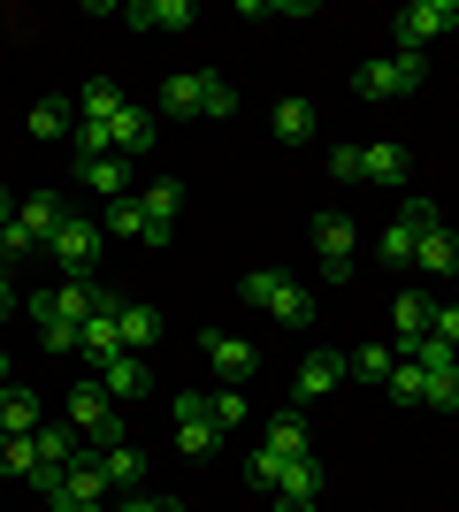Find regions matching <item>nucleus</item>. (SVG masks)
<instances>
[{
	"label": "nucleus",
	"instance_id": "1",
	"mask_svg": "<svg viewBox=\"0 0 459 512\" xmlns=\"http://www.w3.org/2000/svg\"><path fill=\"white\" fill-rule=\"evenodd\" d=\"M245 306L253 314H268V321H284V329H314V299H306L291 276H276V268H245Z\"/></svg>",
	"mask_w": 459,
	"mask_h": 512
},
{
	"label": "nucleus",
	"instance_id": "2",
	"mask_svg": "<svg viewBox=\"0 0 459 512\" xmlns=\"http://www.w3.org/2000/svg\"><path fill=\"white\" fill-rule=\"evenodd\" d=\"M100 245H108V230H100L92 214H69L62 230L46 237V268H62V283H92V268H100Z\"/></svg>",
	"mask_w": 459,
	"mask_h": 512
},
{
	"label": "nucleus",
	"instance_id": "3",
	"mask_svg": "<svg viewBox=\"0 0 459 512\" xmlns=\"http://www.w3.org/2000/svg\"><path fill=\"white\" fill-rule=\"evenodd\" d=\"M69 428H77V436H92L100 451H108V444H131V436H123V421H115V398H108V383H100V375L69 383Z\"/></svg>",
	"mask_w": 459,
	"mask_h": 512
},
{
	"label": "nucleus",
	"instance_id": "4",
	"mask_svg": "<svg viewBox=\"0 0 459 512\" xmlns=\"http://www.w3.org/2000/svg\"><path fill=\"white\" fill-rule=\"evenodd\" d=\"M421 77H429V62H421L414 46H398V54H383V62L352 69V92H360V100H398V92H414Z\"/></svg>",
	"mask_w": 459,
	"mask_h": 512
},
{
	"label": "nucleus",
	"instance_id": "5",
	"mask_svg": "<svg viewBox=\"0 0 459 512\" xmlns=\"http://www.w3.org/2000/svg\"><path fill=\"white\" fill-rule=\"evenodd\" d=\"M352 253H360L352 214H314V268H322V283H352Z\"/></svg>",
	"mask_w": 459,
	"mask_h": 512
},
{
	"label": "nucleus",
	"instance_id": "6",
	"mask_svg": "<svg viewBox=\"0 0 459 512\" xmlns=\"http://www.w3.org/2000/svg\"><path fill=\"white\" fill-rule=\"evenodd\" d=\"M169 406H176V451H184V459H215L222 428H215V413H207V390H176Z\"/></svg>",
	"mask_w": 459,
	"mask_h": 512
},
{
	"label": "nucleus",
	"instance_id": "7",
	"mask_svg": "<svg viewBox=\"0 0 459 512\" xmlns=\"http://www.w3.org/2000/svg\"><path fill=\"white\" fill-rule=\"evenodd\" d=\"M108 299H115V291H100V283H54V291L31 299V321H69V329H85Z\"/></svg>",
	"mask_w": 459,
	"mask_h": 512
},
{
	"label": "nucleus",
	"instance_id": "8",
	"mask_svg": "<svg viewBox=\"0 0 459 512\" xmlns=\"http://www.w3.org/2000/svg\"><path fill=\"white\" fill-rule=\"evenodd\" d=\"M459 23V0H406V8H398V46H429V39H444V31H452Z\"/></svg>",
	"mask_w": 459,
	"mask_h": 512
},
{
	"label": "nucleus",
	"instance_id": "9",
	"mask_svg": "<svg viewBox=\"0 0 459 512\" xmlns=\"http://www.w3.org/2000/svg\"><path fill=\"white\" fill-rule=\"evenodd\" d=\"M199 352H207V367H215L230 390H245V383H253V367H261V352H253V344H245V337H222V329H207V337H199Z\"/></svg>",
	"mask_w": 459,
	"mask_h": 512
},
{
	"label": "nucleus",
	"instance_id": "10",
	"mask_svg": "<svg viewBox=\"0 0 459 512\" xmlns=\"http://www.w3.org/2000/svg\"><path fill=\"white\" fill-rule=\"evenodd\" d=\"M115 16H123V23H138V31H192V23H199V8H192V0H123Z\"/></svg>",
	"mask_w": 459,
	"mask_h": 512
},
{
	"label": "nucleus",
	"instance_id": "11",
	"mask_svg": "<svg viewBox=\"0 0 459 512\" xmlns=\"http://www.w3.org/2000/svg\"><path fill=\"white\" fill-rule=\"evenodd\" d=\"M146 199V237H138V245H146V253H161V245H169V230H176V207H184V184H153V192H138Z\"/></svg>",
	"mask_w": 459,
	"mask_h": 512
},
{
	"label": "nucleus",
	"instance_id": "12",
	"mask_svg": "<svg viewBox=\"0 0 459 512\" xmlns=\"http://www.w3.org/2000/svg\"><path fill=\"white\" fill-rule=\"evenodd\" d=\"M153 130H161V115H153V107H138V100H123V115L108 123V146L123 153V161H138V153L153 146Z\"/></svg>",
	"mask_w": 459,
	"mask_h": 512
},
{
	"label": "nucleus",
	"instance_id": "13",
	"mask_svg": "<svg viewBox=\"0 0 459 512\" xmlns=\"http://www.w3.org/2000/svg\"><path fill=\"white\" fill-rule=\"evenodd\" d=\"M337 383H345V352H306L299 383H291V406H314V398H329Z\"/></svg>",
	"mask_w": 459,
	"mask_h": 512
},
{
	"label": "nucleus",
	"instance_id": "14",
	"mask_svg": "<svg viewBox=\"0 0 459 512\" xmlns=\"http://www.w3.org/2000/svg\"><path fill=\"white\" fill-rule=\"evenodd\" d=\"M115 314H123V299H108V306H100V314L85 321V329H77V352H85L92 367H108L115 352H123V329H115Z\"/></svg>",
	"mask_w": 459,
	"mask_h": 512
},
{
	"label": "nucleus",
	"instance_id": "15",
	"mask_svg": "<svg viewBox=\"0 0 459 512\" xmlns=\"http://www.w3.org/2000/svg\"><path fill=\"white\" fill-rule=\"evenodd\" d=\"M115 329H123V352H153V344L169 337V321L153 314L146 299H123V314H115Z\"/></svg>",
	"mask_w": 459,
	"mask_h": 512
},
{
	"label": "nucleus",
	"instance_id": "16",
	"mask_svg": "<svg viewBox=\"0 0 459 512\" xmlns=\"http://www.w3.org/2000/svg\"><path fill=\"white\" fill-rule=\"evenodd\" d=\"M16 222L39 237V253H46V237L69 222V199H62V192H31V199H16Z\"/></svg>",
	"mask_w": 459,
	"mask_h": 512
},
{
	"label": "nucleus",
	"instance_id": "17",
	"mask_svg": "<svg viewBox=\"0 0 459 512\" xmlns=\"http://www.w3.org/2000/svg\"><path fill=\"white\" fill-rule=\"evenodd\" d=\"M414 268H429V276L459 283V230H452V222H437V230L414 245Z\"/></svg>",
	"mask_w": 459,
	"mask_h": 512
},
{
	"label": "nucleus",
	"instance_id": "18",
	"mask_svg": "<svg viewBox=\"0 0 459 512\" xmlns=\"http://www.w3.org/2000/svg\"><path fill=\"white\" fill-rule=\"evenodd\" d=\"M360 184H383V192H398V184H406V146H391V138L360 146Z\"/></svg>",
	"mask_w": 459,
	"mask_h": 512
},
{
	"label": "nucleus",
	"instance_id": "19",
	"mask_svg": "<svg viewBox=\"0 0 459 512\" xmlns=\"http://www.w3.org/2000/svg\"><path fill=\"white\" fill-rule=\"evenodd\" d=\"M100 383H108V398H146V390H153L146 352H115V360L100 367Z\"/></svg>",
	"mask_w": 459,
	"mask_h": 512
},
{
	"label": "nucleus",
	"instance_id": "20",
	"mask_svg": "<svg viewBox=\"0 0 459 512\" xmlns=\"http://www.w3.org/2000/svg\"><path fill=\"white\" fill-rule=\"evenodd\" d=\"M391 321H398V352H406V344H421V337H437V306L421 299V291H398Z\"/></svg>",
	"mask_w": 459,
	"mask_h": 512
},
{
	"label": "nucleus",
	"instance_id": "21",
	"mask_svg": "<svg viewBox=\"0 0 459 512\" xmlns=\"http://www.w3.org/2000/svg\"><path fill=\"white\" fill-rule=\"evenodd\" d=\"M199 92H207V69H184V77H169V85H161L153 115H169V123H184V115H199Z\"/></svg>",
	"mask_w": 459,
	"mask_h": 512
},
{
	"label": "nucleus",
	"instance_id": "22",
	"mask_svg": "<svg viewBox=\"0 0 459 512\" xmlns=\"http://www.w3.org/2000/svg\"><path fill=\"white\" fill-rule=\"evenodd\" d=\"M77 176H85L100 199H123V192H131V161H123V153H92V161H77Z\"/></svg>",
	"mask_w": 459,
	"mask_h": 512
},
{
	"label": "nucleus",
	"instance_id": "23",
	"mask_svg": "<svg viewBox=\"0 0 459 512\" xmlns=\"http://www.w3.org/2000/svg\"><path fill=\"white\" fill-rule=\"evenodd\" d=\"M276 505H322V459H291L276 482Z\"/></svg>",
	"mask_w": 459,
	"mask_h": 512
},
{
	"label": "nucleus",
	"instance_id": "24",
	"mask_svg": "<svg viewBox=\"0 0 459 512\" xmlns=\"http://www.w3.org/2000/svg\"><path fill=\"white\" fill-rule=\"evenodd\" d=\"M23 123H31V138L62 146V138H77V107H69V100H39L31 115H23Z\"/></svg>",
	"mask_w": 459,
	"mask_h": 512
},
{
	"label": "nucleus",
	"instance_id": "25",
	"mask_svg": "<svg viewBox=\"0 0 459 512\" xmlns=\"http://www.w3.org/2000/svg\"><path fill=\"white\" fill-rule=\"evenodd\" d=\"M100 467H108V490L138 497V482H146V451H138V444H108V451H100Z\"/></svg>",
	"mask_w": 459,
	"mask_h": 512
},
{
	"label": "nucleus",
	"instance_id": "26",
	"mask_svg": "<svg viewBox=\"0 0 459 512\" xmlns=\"http://www.w3.org/2000/svg\"><path fill=\"white\" fill-rule=\"evenodd\" d=\"M100 230H108V237H123V245H138V237H146V199H138V192L108 199V214H100Z\"/></svg>",
	"mask_w": 459,
	"mask_h": 512
},
{
	"label": "nucleus",
	"instance_id": "27",
	"mask_svg": "<svg viewBox=\"0 0 459 512\" xmlns=\"http://www.w3.org/2000/svg\"><path fill=\"white\" fill-rule=\"evenodd\" d=\"M39 428H46V413H39L31 390H8V398H0V436H39Z\"/></svg>",
	"mask_w": 459,
	"mask_h": 512
},
{
	"label": "nucleus",
	"instance_id": "28",
	"mask_svg": "<svg viewBox=\"0 0 459 512\" xmlns=\"http://www.w3.org/2000/svg\"><path fill=\"white\" fill-rule=\"evenodd\" d=\"M115 115H123V85H108V77H100V85L77 92V123H100V130H108Z\"/></svg>",
	"mask_w": 459,
	"mask_h": 512
},
{
	"label": "nucleus",
	"instance_id": "29",
	"mask_svg": "<svg viewBox=\"0 0 459 512\" xmlns=\"http://www.w3.org/2000/svg\"><path fill=\"white\" fill-rule=\"evenodd\" d=\"M268 451H284V459H314V444H306V421H299V406H284L276 421H268Z\"/></svg>",
	"mask_w": 459,
	"mask_h": 512
},
{
	"label": "nucleus",
	"instance_id": "30",
	"mask_svg": "<svg viewBox=\"0 0 459 512\" xmlns=\"http://www.w3.org/2000/svg\"><path fill=\"white\" fill-rule=\"evenodd\" d=\"M391 367H398L391 344H360V352L345 360V375H352V383H375V390H383V383H391Z\"/></svg>",
	"mask_w": 459,
	"mask_h": 512
},
{
	"label": "nucleus",
	"instance_id": "31",
	"mask_svg": "<svg viewBox=\"0 0 459 512\" xmlns=\"http://www.w3.org/2000/svg\"><path fill=\"white\" fill-rule=\"evenodd\" d=\"M31 444H39V459H46V467H69V459L85 451V444H77V428H69V421H46L39 436H31Z\"/></svg>",
	"mask_w": 459,
	"mask_h": 512
},
{
	"label": "nucleus",
	"instance_id": "32",
	"mask_svg": "<svg viewBox=\"0 0 459 512\" xmlns=\"http://www.w3.org/2000/svg\"><path fill=\"white\" fill-rule=\"evenodd\" d=\"M314 130H322L314 100H276V138H291V146H299V138H314Z\"/></svg>",
	"mask_w": 459,
	"mask_h": 512
},
{
	"label": "nucleus",
	"instance_id": "33",
	"mask_svg": "<svg viewBox=\"0 0 459 512\" xmlns=\"http://www.w3.org/2000/svg\"><path fill=\"white\" fill-rule=\"evenodd\" d=\"M230 115H238V85L207 69V92H199V123H230Z\"/></svg>",
	"mask_w": 459,
	"mask_h": 512
},
{
	"label": "nucleus",
	"instance_id": "34",
	"mask_svg": "<svg viewBox=\"0 0 459 512\" xmlns=\"http://www.w3.org/2000/svg\"><path fill=\"white\" fill-rule=\"evenodd\" d=\"M414 245H421V230H414V222H406V214H398V222H391V230H383V237H375V253H383V260H391V268H414Z\"/></svg>",
	"mask_w": 459,
	"mask_h": 512
},
{
	"label": "nucleus",
	"instance_id": "35",
	"mask_svg": "<svg viewBox=\"0 0 459 512\" xmlns=\"http://www.w3.org/2000/svg\"><path fill=\"white\" fill-rule=\"evenodd\" d=\"M31 467H39V444H31V436H0V474H8V482H31Z\"/></svg>",
	"mask_w": 459,
	"mask_h": 512
},
{
	"label": "nucleus",
	"instance_id": "36",
	"mask_svg": "<svg viewBox=\"0 0 459 512\" xmlns=\"http://www.w3.org/2000/svg\"><path fill=\"white\" fill-rule=\"evenodd\" d=\"M383 390H391L398 406H429V375H421L414 360H398V367H391V383H383Z\"/></svg>",
	"mask_w": 459,
	"mask_h": 512
},
{
	"label": "nucleus",
	"instance_id": "37",
	"mask_svg": "<svg viewBox=\"0 0 459 512\" xmlns=\"http://www.w3.org/2000/svg\"><path fill=\"white\" fill-rule=\"evenodd\" d=\"M207 413H215V428L230 436V428H245V413H253V406H245V390L222 383V390H207Z\"/></svg>",
	"mask_w": 459,
	"mask_h": 512
},
{
	"label": "nucleus",
	"instance_id": "38",
	"mask_svg": "<svg viewBox=\"0 0 459 512\" xmlns=\"http://www.w3.org/2000/svg\"><path fill=\"white\" fill-rule=\"evenodd\" d=\"M284 467H291V459H284V451H253V459H245V482H253V490H276V482H284Z\"/></svg>",
	"mask_w": 459,
	"mask_h": 512
},
{
	"label": "nucleus",
	"instance_id": "39",
	"mask_svg": "<svg viewBox=\"0 0 459 512\" xmlns=\"http://www.w3.org/2000/svg\"><path fill=\"white\" fill-rule=\"evenodd\" d=\"M31 253H39V237H31L16 214H8V222H0V260H31Z\"/></svg>",
	"mask_w": 459,
	"mask_h": 512
},
{
	"label": "nucleus",
	"instance_id": "40",
	"mask_svg": "<svg viewBox=\"0 0 459 512\" xmlns=\"http://www.w3.org/2000/svg\"><path fill=\"white\" fill-rule=\"evenodd\" d=\"M398 214H406V222H414L421 237H429V230H437V222H444V214H437V199H406V207H398Z\"/></svg>",
	"mask_w": 459,
	"mask_h": 512
},
{
	"label": "nucleus",
	"instance_id": "41",
	"mask_svg": "<svg viewBox=\"0 0 459 512\" xmlns=\"http://www.w3.org/2000/svg\"><path fill=\"white\" fill-rule=\"evenodd\" d=\"M329 176H337V184H360V146H337V153H329Z\"/></svg>",
	"mask_w": 459,
	"mask_h": 512
},
{
	"label": "nucleus",
	"instance_id": "42",
	"mask_svg": "<svg viewBox=\"0 0 459 512\" xmlns=\"http://www.w3.org/2000/svg\"><path fill=\"white\" fill-rule=\"evenodd\" d=\"M39 344L46 352H77V329H69V321H39Z\"/></svg>",
	"mask_w": 459,
	"mask_h": 512
},
{
	"label": "nucleus",
	"instance_id": "43",
	"mask_svg": "<svg viewBox=\"0 0 459 512\" xmlns=\"http://www.w3.org/2000/svg\"><path fill=\"white\" fill-rule=\"evenodd\" d=\"M115 512H184V505H176V497H123Z\"/></svg>",
	"mask_w": 459,
	"mask_h": 512
},
{
	"label": "nucleus",
	"instance_id": "44",
	"mask_svg": "<svg viewBox=\"0 0 459 512\" xmlns=\"http://www.w3.org/2000/svg\"><path fill=\"white\" fill-rule=\"evenodd\" d=\"M437 337H444V344L459 352V306H437Z\"/></svg>",
	"mask_w": 459,
	"mask_h": 512
},
{
	"label": "nucleus",
	"instance_id": "45",
	"mask_svg": "<svg viewBox=\"0 0 459 512\" xmlns=\"http://www.w3.org/2000/svg\"><path fill=\"white\" fill-rule=\"evenodd\" d=\"M8 306H16V291H8V276H0V314H8Z\"/></svg>",
	"mask_w": 459,
	"mask_h": 512
},
{
	"label": "nucleus",
	"instance_id": "46",
	"mask_svg": "<svg viewBox=\"0 0 459 512\" xmlns=\"http://www.w3.org/2000/svg\"><path fill=\"white\" fill-rule=\"evenodd\" d=\"M54 512H108V505H54Z\"/></svg>",
	"mask_w": 459,
	"mask_h": 512
},
{
	"label": "nucleus",
	"instance_id": "47",
	"mask_svg": "<svg viewBox=\"0 0 459 512\" xmlns=\"http://www.w3.org/2000/svg\"><path fill=\"white\" fill-rule=\"evenodd\" d=\"M8 214H16V199H8V192H0V222H8Z\"/></svg>",
	"mask_w": 459,
	"mask_h": 512
},
{
	"label": "nucleus",
	"instance_id": "48",
	"mask_svg": "<svg viewBox=\"0 0 459 512\" xmlns=\"http://www.w3.org/2000/svg\"><path fill=\"white\" fill-rule=\"evenodd\" d=\"M0 398H8V360H0Z\"/></svg>",
	"mask_w": 459,
	"mask_h": 512
},
{
	"label": "nucleus",
	"instance_id": "49",
	"mask_svg": "<svg viewBox=\"0 0 459 512\" xmlns=\"http://www.w3.org/2000/svg\"><path fill=\"white\" fill-rule=\"evenodd\" d=\"M276 512H314V505H276Z\"/></svg>",
	"mask_w": 459,
	"mask_h": 512
},
{
	"label": "nucleus",
	"instance_id": "50",
	"mask_svg": "<svg viewBox=\"0 0 459 512\" xmlns=\"http://www.w3.org/2000/svg\"><path fill=\"white\" fill-rule=\"evenodd\" d=\"M452 306H459V283H452Z\"/></svg>",
	"mask_w": 459,
	"mask_h": 512
}]
</instances>
